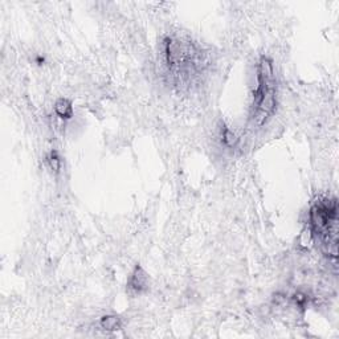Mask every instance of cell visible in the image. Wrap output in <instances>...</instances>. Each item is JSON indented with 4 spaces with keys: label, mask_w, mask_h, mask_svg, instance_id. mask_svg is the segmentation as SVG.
<instances>
[{
    "label": "cell",
    "mask_w": 339,
    "mask_h": 339,
    "mask_svg": "<svg viewBox=\"0 0 339 339\" xmlns=\"http://www.w3.org/2000/svg\"><path fill=\"white\" fill-rule=\"evenodd\" d=\"M149 284H150L149 274L146 273V271L140 265H137V267L134 268V271L131 272L129 281H127L129 292L134 294L143 293V292L149 289Z\"/></svg>",
    "instance_id": "obj_4"
},
{
    "label": "cell",
    "mask_w": 339,
    "mask_h": 339,
    "mask_svg": "<svg viewBox=\"0 0 339 339\" xmlns=\"http://www.w3.org/2000/svg\"><path fill=\"white\" fill-rule=\"evenodd\" d=\"M167 72L178 86H191L207 68V55L192 39L171 35L163 40Z\"/></svg>",
    "instance_id": "obj_1"
},
{
    "label": "cell",
    "mask_w": 339,
    "mask_h": 339,
    "mask_svg": "<svg viewBox=\"0 0 339 339\" xmlns=\"http://www.w3.org/2000/svg\"><path fill=\"white\" fill-rule=\"evenodd\" d=\"M220 140H222V144H224L227 149H232V150L236 149L238 144L237 135L224 124L220 127Z\"/></svg>",
    "instance_id": "obj_6"
},
{
    "label": "cell",
    "mask_w": 339,
    "mask_h": 339,
    "mask_svg": "<svg viewBox=\"0 0 339 339\" xmlns=\"http://www.w3.org/2000/svg\"><path fill=\"white\" fill-rule=\"evenodd\" d=\"M46 164H48L49 170L52 171V173H60V170H61V158H60L59 153L56 150L49 151L48 155H46Z\"/></svg>",
    "instance_id": "obj_8"
},
{
    "label": "cell",
    "mask_w": 339,
    "mask_h": 339,
    "mask_svg": "<svg viewBox=\"0 0 339 339\" xmlns=\"http://www.w3.org/2000/svg\"><path fill=\"white\" fill-rule=\"evenodd\" d=\"M55 113L62 119H70L73 117L72 102L66 98H59L55 104Z\"/></svg>",
    "instance_id": "obj_5"
},
{
    "label": "cell",
    "mask_w": 339,
    "mask_h": 339,
    "mask_svg": "<svg viewBox=\"0 0 339 339\" xmlns=\"http://www.w3.org/2000/svg\"><path fill=\"white\" fill-rule=\"evenodd\" d=\"M277 106V81L273 61L268 56H261L257 62V86L253 94L251 121L252 126L262 127L274 114Z\"/></svg>",
    "instance_id": "obj_2"
},
{
    "label": "cell",
    "mask_w": 339,
    "mask_h": 339,
    "mask_svg": "<svg viewBox=\"0 0 339 339\" xmlns=\"http://www.w3.org/2000/svg\"><path fill=\"white\" fill-rule=\"evenodd\" d=\"M292 298H293L294 305L300 307V309H305V307H306V305H307V301H309V298H307L306 294L300 293V292L294 294Z\"/></svg>",
    "instance_id": "obj_9"
},
{
    "label": "cell",
    "mask_w": 339,
    "mask_h": 339,
    "mask_svg": "<svg viewBox=\"0 0 339 339\" xmlns=\"http://www.w3.org/2000/svg\"><path fill=\"white\" fill-rule=\"evenodd\" d=\"M100 326L106 331H118L122 329L121 318L117 316H105L100 321Z\"/></svg>",
    "instance_id": "obj_7"
},
{
    "label": "cell",
    "mask_w": 339,
    "mask_h": 339,
    "mask_svg": "<svg viewBox=\"0 0 339 339\" xmlns=\"http://www.w3.org/2000/svg\"><path fill=\"white\" fill-rule=\"evenodd\" d=\"M310 232L325 251L336 260L338 247V202L331 198H320L309 211Z\"/></svg>",
    "instance_id": "obj_3"
}]
</instances>
